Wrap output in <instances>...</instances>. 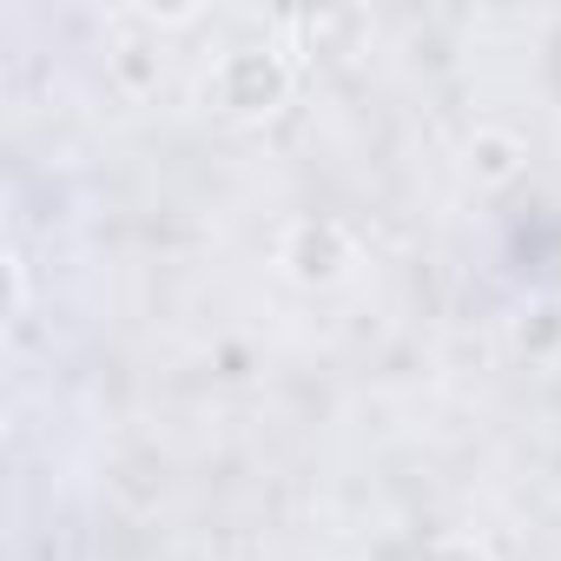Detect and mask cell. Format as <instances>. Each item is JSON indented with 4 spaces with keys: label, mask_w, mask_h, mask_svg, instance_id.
I'll use <instances>...</instances> for the list:
<instances>
[{
    "label": "cell",
    "mask_w": 561,
    "mask_h": 561,
    "mask_svg": "<svg viewBox=\"0 0 561 561\" xmlns=\"http://www.w3.org/2000/svg\"><path fill=\"white\" fill-rule=\"evenodd\" d=\"M285 93H291V67L277 60V54H264V47L231 54V60L218 67V80H211V100H218V113H231V119H264V113L285 106Z\"/></svg>",
    "instance_id": "obj_1"
},
{
    "label": "cell",
    "mask_w": 561,
    "mask_h": 561,
    "mask_svg": "<svg viewBox=\"0 0 561 561\" xmlns=\"http://www.w3.org/2000/svg\"><path fill=\"white\" fill-rule=\"evenodd\" d=\"M285 264H291L298 285H337L344 264H351V238L331 218H305L291 231V244H285Z\"/></svg>",
    "instance_id": "obj_2"
},
{
    "label": "cell",
    "mask_w": 561,
    "mask_h": 561,
    "mask_svg": "<svg viewBox=\"0 0 561 561\" xmlns=\"http://www.w3.org/2000/svg\"><path fill=\"white\" fill-rule=\"evenodd\" d=\"M469 159H476V172H482V179H508V172H515V159H522V146H515L508 133H482V139L469 146Z\"/></svg>",
    "instance_id": "obj_3"
},
{
    "label": "cell",
    "mask_w": 561,
    "mask_h": 561,
    "mask_svg": "<svg viewBox=\"0 0 561 561\" xmlns=\"http://www.w3.org/2000/svg\"><path fill=\"white\" fill-rule=\"evenodd\" d=\"M430 561H489V554H482L476 541H436V548H430Z\"/></svg>",
    "instance_id": "obj_4"
}]
</instances>
